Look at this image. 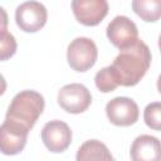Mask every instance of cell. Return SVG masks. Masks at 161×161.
Segmentation results:
<instances>
[{
  "instance_id": "cell-9",
  "label": "cell",
  "mask_w": 161,
  "mask_h": 161,
  "mask_svg": "<svg viewBox=\"0 0 161 161\" xmlns=\"http://www.w3.org/2000/svg\"><path fill=\"white\" fill-rule=\"evenodd\" d=\"M70 6L77 21L86 26L98 25L107 16L109 9L106 0H73Z\"/></svg>"
},
{
  "instance_id": "cell-4",
  "label": "cell",
  "mask_w": 161,
  "mask_h": 161,
  "mask_svg": "<svg viewBox=\"0 0 161 161\" xmlns=\"http://www.w3.org/2000/svg\"><path fill=\"white\" fill-rule=\"evenodd\" d=\"M58 104L62 109L72 114H79L87 111L92 103L89 89L82 83H69L58 91Z\"/></svg>"
},
{
  "instance_id": "cell-13",
  "label": "cell",
  "mask_w": 161,
  "mask_h": 161,
  "mask_svg": "<svg viewBox=\"0 0 161 161\" xmlns=\"http://www.w3.org/2000/svg\"><path fill=\"white\" fill-rule=\"evenodd\" d=\"M131 6L146 23H155L161 18V0H133Z\"/></svg>"
},
{
  "instance_id": "cell-1",
  "label": "cell",
  "mask_w": 161,
  "mask_h": 161,
  "mask_svg": "<svg viewBox=\"0 0 161 161\" xmlns=\"http://www.w3.org/2000/svg\"><path fill=\"white\" fill-rule=\"evenodd\" d=\"M151 60L152 55L148 45L140 39L132 47L119 50L111 67L119 86L133 87L145 77Z\"/></svg>"
},
{
  "instance_id": "cell-16",
  "label": "cell",
  "mask_w": 161,
  "mask_h": 161,
  "mask_svg": "<svg viewBox=\"0 0 161 161\" xmlns=\"http://www.w3.org/2000/svg\"><path fill=\"white\" fill-rule=\"evenodd\" d=\"M143 121L153 131H161V102H151L143 109Z\"/></svg>"
},
{
  "instance_id": "cell-18",
  "label": "cell",
  "mask_w": 161,
  "mask_h": 161,
  "mask_svg": "<svg viewBox=\"0 0 161 161\" xmlns=\"http://www.w3.org/2000/svg\"><path fill=\"white\" fill-rule=\"evenodd\" d=\"M158 49H160V53H161V34L158 36Z\"/></svg>"
},
{
  "instance_id": "cell-5",
  "label": "cell",
  "mask_w": 161,
  "mask_h": 161,
  "mask_svg": "<svg viewBox=\"0 0 161 161\" xmlns=\"http://www.w3.org/2000/svg\"><path fill=\"white\" fill-rule=\"evenodd\" d=\"M106 34L109 43L119 50L127 49L140 40L137 25L128 16L125 15L114 16L108 23Z\"/></svg>"
},
{
  "instance_id": "cell-10",
  "label": "cell",
  "mask_w": 161,
  "mask_h": 161,
  "mask_svg": "<svg viewBox=\"0 0 161 161\" xmlns=\"http://www.w3.org/2000/svg\"><path fill=\"white\" fill-rule=\"evenodd\" d=\"M132 161H161V141L151 135L137 136L130 148Z\"/></svg>"
},
{
  "instance_id": "cell-7",
  "label": "cell",
  "mask_w": 161,
  "mask_h": 161,
  "mask_svg": "<svg viewBox=\"0 0 161 161\" xmlns=\"http://www.w3.org/2000/svg\"><path fill=\"white\" fill-rule=\"evenodd\" d=\"M108 121L119 127L132 126L138 121L140 109L137 103L130 97H114L106 104Z\"/></svg>"
},
{
  "instance_id": "cell-17",
  "label": "cell",
  "mask_w": 161,
  "mask_h": 161,
  "mask_svg": "<svg viewBox=\"0 0 161 161\" xmlns=\"http://www.w3.org/2000/svg\"><path fill=\"white\" fill-rule=\"evenodd\" d=\"M157 91H158V93H161V74L157 78Z\"/></svg>"
},
{
  "instance_id": "cell-14",
  "label": "cell",
  "mask_w": 161,
  "mask_h": 161,
  "mask_svg": "<svg viewBox=\"0 0 161 161\" xmlns=\"http://www.w3.org/2000/svg\"><path fill=\"white\" fill-rule=\"evenodd\" d=\"M94 83L99 92L102 93H109L113 92L119 84L114 75V72L111 65H107L102 69H99L94 75Z\"/></svg>"
},
{
  "instance_id": "cell-2",
  "label": "cell",
  "mask_w": 161,
  "mask_h": 161,
  "mask_svg": "<svg viewBox=\"0 0 161 161\" xmlns=\"http://www.w3.org/2000/svg\"><path fill=\"white\" fill-rule=\"evenodd\" d=\"M44 97L33 89L20 91L11 99L4 123L29 132L44 111Z\"/></svg>"
},
{
  "instance_id": "cell-15",
  "label": "cell",
  "mask_w": 161,
  "mask_h": 161,
  "mask_svg": "<svg viewBox=\"0 0 161 161\" xmlns=\"http://www.w3.org/2000/svg\"><path fill=\"white\" fill-rule=\"evenodd\" d=\"M16 40L11 33L8 31L6 24L1 23V36H0V59L6 60L11 58L16 52Z\"/></svg>"
},
{
  "instance_id": "cell-12",
  "label": "cell",
  "mask_w": 161,
  "mask_h": 161,
  "mask_svg": "<svg viewBox=\"0 0 161 161\" xmlns=\"http://www.w3.org/2000/svg\"><path fill=\"white\" fill-rule=\"evenodd\" d=\"M75 161H116L106 143L99 140L84 141L75 155Z\"/></svg>"
},
{
  "instance_id": "cell-11",
  "label": "cell",
  "mask_w": 161,
  "mask_h": 161,
  "mask_svg": "<svg viewBox=\"0 0 161 161\" xmlns=\"http://www.w3.org/2000/svg\"><path fill=\"white\" fill-rule=\"evenodd\" d=\"M29 132L11 127L6 123H1L0 127V146H1V152L8 156H14L20 153L28 140Z\"/></svg>"
},
{
  "instance_id": "cell-3",
  "label": "cell",
  "mask_w": 161,
  "mask_h": 161,
  "mask_svg": "<svg viewBox=\"0 0 161 161\" xmlns=\"http://www.w3.org/2000/svg\"><path fill=\"white\" fill-rule=\"evenodd\" d=\"M98 49L96 43L87 36L73 39L67 48V60L69 67L75 72H87L97 62Z\"/></svg>"
},
{
  "instance_id": "cell-6",
  "label": "cell",
  "mask_w": 161,
  "mask_h": 161,
  "mask_svg": "<svg viewBox=\"0 0 161 161\" xmlns=\"http://www.w3.org/2000/svg\"><path fill=\"white\" fill-rule=\"evenodd\" d=\"M47 8L39 1L21 3L15 10V21L20 30L25 33H36L47 23Z\"/></svg>"
},
{
  "instance_id": "cell-8",
  "label": "cell",
  "mask_w": 161,
  "mask_h": 161,
  "mask_svg": "<svg viewBox=\"0 0 161 161\" xmlns=\"http://www.w3.org/2000/svg\"><path fill=\"white\" fill-rule=\"evenodd\" d=\"M40 136L44 146L53 153L64 152L72 142V130L64 121L60 119L47 122L42 128Z\"/></svg>"
}]
</instances>
